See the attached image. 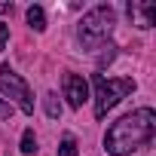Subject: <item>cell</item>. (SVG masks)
I'll return each instance as SVG.
<instances>
[{"instance_id": "9c48e42d", "label": "cell", "mask_w": 156, "mask_h": 156, "mask_svg": "<svg viewBox=\"0 0 156 156\" xmlns=\"http://www.w3.org/2000/svg\"><path fill=\"white\" fill-rule=\"evenodd\" d=\"M43 101H46V113H49V119H58V116H61V104L55 101V95H46Z\"/></svg>"}, {"instance_id": "5b68a950", "label": "cell", "mask_w": 156, "mask_h": 156, "mask_svg": "<svg viewBox=\"0 0 156 156\" xmlns=\"http://www.w3.org/2000/svg\"><path fill=\"white\" fill-rule=\"evenodd\" d=\"M64 98H67V104L76 107V110L89 101V83L83 80L80 73H67V76H64Z\"/></svg>"}, {"instance_id": "6da1fadb", "label": "cell", "mask_w": 156, "mask_h": 156, "mask_svg": "<svg viewBox=\"0 0 156 156\" xmlns=\"http://www.w3.org/2000/svg\"><path fill=\"white\" fill-rule=\"evenodd\" d=\"M153 132H156V113H153L150 107H141V110H135V113L116 119V122L107 129L104 147H107V153H113V156H129L132 150L150 144V141H153Z\"/></svg>"}, {"instance_id": "52a82bcc", "label": "cell", "mask_w": 156, "mask_h": 156, "mask_svg": "<svg viewBox=\"0 0 156 156\" xmlns=\"http://www.w3.org/2000/svg\"><path fill=\"white\" fill-rule=\"evenodd\" d=\"M28 25H31L34 31H43V28H46V16H43L40 6H31V9H28Z\"/></svg>"}, {"instance_id": "30bf717a", "label": "cell", "mask_w": 156, "mask_h": 156, "mask_svg": "<svg viewBox=\"0 0 156 156\" xmlns=\"http://www.w3.org/2000/svg\"><path fill=\"white\" fill-rule=\"evenodd\" d=\"M58 156H76V141L73 138H64L58 144Z\"/></svg>"}, {"instance_id": "7c38bea8", "label": "cell", "mask_w": 156, "mask_h": 156, "mask_svg": "<svg viewBox=\"0 0 156 156\" xmlns=\"http://www.w3.org/2000/svg\"><path fill=\"white\" fill-rule=\"evenodd\" d=\"M9 113H12V107H6V104H0V119H9Z\"/></svg>"}, {"instance_id": "ba28073f", "label": "cell", "mask_w": 156, "mask_h": 156, "mask_svg": "<svg viewBox=\"0 0 156 156\" xmlns=\"http://www.w3.org/2000/svg\"><path fill=\"white\" fill-rule=\"evenodd\" d=\"M34 150H37V135H34V129H25V135H22V153L28 156Z\"/></svg>"}, {"instance_id": "277c9868", "label": "cell", "mask_w": 156, "mask_h": 156, "mask_svg": "<svg viewBox=\"0 0 156 156\" xmlns=\"http://www.w3.org/2000/svg\"><path fill=\"white\" fill-rule=\"evenodd\" d=\"M0 92H3V95H9V98H16V101H19V107H22V113H34V98H31V89H28V83L22 80L16 70L0 67Z\"/></svg>"}, {"instance_id": "8fae6325", "label": "cell", "mask_w": 156, "mask_h": 156, "mask_svg": "<svg viewBox=\"0 0 156 156\" xmlns=\"http://www.w3.org/2000/svg\"><path fill=\"white\" fill-rule=\"evenodd\" d=\"M6 40H9V28H6L3 22H0V49L6 46Z\"/></svg>"}, {"instance_id": "3957f363", "label": "cell", "mask_w": 156, "mask_h": 156, "mask_svg": "<svg viewBox=\"0 0 156 156\" xmlns=\"http://www.w3.org/2000/svg\"><path fill=\"white\" fill-rule=\"evenodd\" d=\"M113 9L110 6H95V9H89L86 16H83V22H80V40L86 43V46H95V43H101L110 31H113Z\"/></svg>"}, {"instance_id": "8992f818", "label": "cell", "mask_w": 156, "mask_h": 156, "mask_svg": "<svg viewBox=\"0 0 156 156\" xmlns=\"http://www.w3.org/2000/svg\"><path fill=\"white\" fill-rule=\"evenodd\" d=\"M129 16L138 28H153L156 22V6L153 3H144V0H132L129 3Z\"/></svg>"}, {"instance_id": "7a4b0ae2", "label": "cell", "mask_w": 156, "mask_h": 156, "mask_svg": "<svg viewBox=\"0 0 156 156\" xmlns=\"http://www.w3.org/2000/svg\"><path fill=\"white\" fill-rule=\"evenodd\" d=\"M129 92H135V80L122 76V80H107V76L95 73V116L104 119L107 110H113Z\"/></svg>"}]
</instances>
